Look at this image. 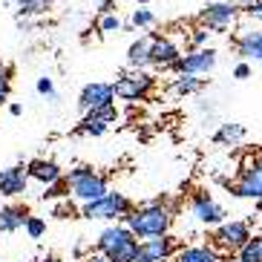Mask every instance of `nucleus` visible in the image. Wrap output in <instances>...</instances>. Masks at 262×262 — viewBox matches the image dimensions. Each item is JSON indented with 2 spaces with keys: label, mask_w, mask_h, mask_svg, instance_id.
I'll return each instance as SVG.
<instances>
[{
  "label": "nucleus",
  "mask_w": 262,
  "mask_h": 262,
  "mask_svg": "<svg viewBox=\"0 0 262 262\" xmlns=\"http://www.w3.org/2000/svg\"><path fill=\"white\" fill-rule=\"evenodd\" d=\"M182 58V49H179L176 40L162 38L159 32H150V67H159V70H170L173 63Z\"/></svg>",
  "instance_id": "9b49d317"
},
{
  "label": "nucleus",
  "mask_w": 262,
  "mask_h": 262,
  "mask_svg": "<svg viewBox=\"0 0 262 262\" xmlns=\"http://www.w3.org/2000/svg\"><path fill=\"white\" fill-rule=\"evenodd\" d=\"M242 139H245V127L242 124H222L213 133V141L216 144H225V147H236Z\"/></svg>",
  "instance_id": "412c9836"
},
{
  "label": "nucleus",
  "mask_w": 262,
  "mask_h": 262,
  "mask_svg": "<svg viewBox=\"0 0 262 262\" xmlns=\"http://www.w3.org/2000/svg\"><path fill=\"white\" fill-rule=\"evenodd\" d=\"M20 113H24L20 104H9V116H20Z\"/></svg>",
  "instance_id": "f704fd0d"
},
{
  "label": "nucleus",
  "mask_w": 262,
  "mask_h": 262,
  "mask_svg": "<svg viewBox=\"0 0 262 262\" xmlns=\"http://www.w3.org/2000/svg\"><path fill=\"white\" fill-rule=\"evenodd\" d=\"M208 40H210V32L205 29V26H199V29H193V32H190V49L208 47Z\"/></svg>",
  "instance_id": "c85d7f7f"
},
{
  "label": "nucleus",
  "mask_w": 262,
  "mask_h": 262,
  "mask_svg": "<svg viewBox=\"0 0 262 262\" xmlns=\"http://www.w3.org/2000/svg\"><path fill=\"white\" fill-rule=\"evenodd\" d=\"M116 121H118V110H116V104H110V107L84 113V118L78 121L75 133L78 136H104L110 130V124H116Z\"/></svg>",
  "instance_id": "1a4fd4ad"
},
{
  "label": "nucleus",
  "mask_w": 262,
  "mask_h": 262,
  "mask_svg": "<svg viewBox=\"0 0 262 262\" xmlns=\"http://www.w3.org/2000/svg\"><path fill=\"white\" fill-rule=\"evenodd\" d=\"M26 219H29V210L24 205H6V208H0V231L15 233L26 225Z\"/></svg>",
  "instance_id": "a211bd4d"
},
{
  "label": "nucleus",
  "mask_w": 262,
  "mask_h": 262,
  "mask_svg": "<svg viewBox=\"0 0 262 262\" xmlns=\"http://www.w3.org/2000/svg\"><path fill=\"white\" fill-rule=\"evenodd\" d=\"M40 262H61L58 256H47V259H40Z\"/></svg>",
  "instance_id": "e433bc0d"
},
{
  "label": "nucleus",
  "mask_w": 262,
  "mask_h": 262,
  "mask_svg": "<svg viewBox=\"0 0 262 262\" xmlns=\"http://www.w3.org/2000/svg\"><path fill=\"white\" fill-rule=\"evenodd\" d=\"M139 3H150V0H139Z\"/></svg>",
  "instance_id": "ea45409f"
},
{
  "label": "nucleus",
  "mask_w": 262,
  "mask_h": 262,
  "mask_svg": "<svg viewBox=\"0 0 262 262\" xmlns=\"http://www.w3.org/2000/svg\"><path fill=\"white\" fill-rule=\"evenodd\" d=\"M26 173H29V179L40 182L43 187L55 185V182H61V179H63V170L58 167L52 159H32V162L26 164Z\"/></svg>",
  "instance_id": "f3484780"
},
{
  "label": "nucleus",
  "mask_w": 262,
  "mask_h": 262,
  "mask_svg": "<svg viewBox=\"0 0 262 262\" xmlns=\"http://www.w3.org/2000/svg\"><path fill=\"white\" fill-rule=\"evenodd\" d=\"M15 3L20 6V17H26V15H43L55 0H15Z\"/></svg>",
  "instance_id": "b1692460"
},
{
  "label": "nucleus",
  "mask_w": 262,
  "mask_h": 262,
  "mask_svg": "<svg viewBox=\"0 0 262 262\" xmlns=\"http://www.w3.org/2000/svg\"><path fill=\"white\" fill-rule=\"evenodd\" d=\"M121 222L130 228L136 239H150V236H162V233L170 231L173 213L164 205V199H153L147 205H141V208H133L130 213H124Z\"/></svg>",
  "instance_id": "f257e3e1"
},
{
  "label": "nucleus",
  "mask_w": 262,
  "mask_h": 262,
  "mask_svg": "<svg viewBox=\"0 0 262 262\" xmlns=\"http://www.w3.org/2000/svg\"><path fill=\"white\" fill-rule=\"evenodd\" d=\"M35 86H38V93H40V95H47V98H55V84H52V78H47V75L38 78V84H35Z\"/></svg>",
  "instance_id": "7c9ffc66"
},
{
  "label": "nucleus",
  "mask_w": 262,
  "mask_h": 262,
  "mask_svg": "<svg viewBox=\"0 0 262 262\" xmlns=\"http://www.w3.org/2000/svg\"><path fill=\"white\" fill-rule=\"evenodd\" d=\"M26 233H29L32 239H40L43 236V233H47V222H43V219H40V216H29V219H26Z\"/></svg>",
  "instance_id": "cd10ccee"
},
{
  "label": "nucleus",
  "mask_w": 262,
  "mask_h": 262,
  "mask_svg": "<svg viewBox=\"0 0 262 262\" xmlns=\"http://www.w3.org/2000/svg\"><path fill=\"white\" fill-rule=\"evenodd\" d=\"M242 12H245L248 17H254V20H259V24H262V0H251Z\"/></svg>",
  "instance_id": "2f4dec72"
},
{
  "label": "nucleus",
  "mask_w": 262,
  "mask_h": 262,
  "mask_svg": "<svg viewBox=\"0 0 262 262\" xmlns=\"http://www.w3.org/2000/svg\"><path fill=\"white\" fill-rule=\"evenodd\" d=\"M233 3H236V6H239V9H245V6H248V3H251V0H233Z\"/></svg>",
  "instance_id": "c9c22d12"
},
{
  "label": "nucleus",
  "mask_w": 262,
  "mask_h": 262,
  "mask_svg": "<svg viewBox=\"0 0 262 262\" xmlns=\"http://www.w3.org/2000/svg\"><path fill=\"white\" fill-rule=\"evenodd\" d=\"M190 210H193V216H196L199 222H205V225H222L225 216H228L222 205H219V202H213L208 193H193Z\"/></svg>",
  "instance_id": "4468645a"
},
{
  "label": "nucleus",
  "mask_w": 262,
  "mask_h": 262,
  "mask_svg": "<svg viewBox=\"0 0 262 262\" xmlns=\"http://www.w3.org/2000/svg\"><path fill=\"white\" fill-rule=\"evenodd\" d=\"M127 67L130 70H147L150 67V35L130 43V49H127Z\"/></svg>",
  "instance_id": "6ab92c4d"
},
{
  "label": "nucleus",
  "mask_w": 262,
  "mask_h": 262,
  "mask_svg": "<svg viewBox=\"0 0 262 262\" xmlns=\"http://www.w3.org/2000/svg\"><path fill=\"white\" fill-rule=\"evenodd\" d=\"M256 210H262V199H256Z\"/></svg>",
  "instance_id": "58836bf2"
},
{
  "label": "nucleus",
  "mask_w": 262,
  "mask_h": 262,
  "mask_svg": "<svg viewBox=\"0 0 262 262\" xmlns=\"http://www.w3.org/2000/svg\"><path fill=\"white\" fill-rule=\"evenodd\" d=\"M110 104H116V90L107 81H93V84H86L81 90V95H78V107L84 110V113L110 107Z\"/></svg>",
  "instance_id": "f8f14e48"
},
{
  "label": "nucleus",
  "mask_w": 262,
  "mask_h": 262,
  "mask_svg": "<svg viewBox=\"0 0 262 262\" xmlns=\"http://www.w3.org/2000/svg\"><path fill=\"white\" fill-rule=\"evenodd\" d=\"M84 262H110V259H107L104 254H93V256H86Z\"/></svg>",
  "instance_id": "72a5a7b5"
},
{
  "label": "nucleus",
  "mask_w": 262,
  "mask_h": 262,
  "mask_svg": "<svg viewBox=\"0 0 262 262\" xmlns=\"http://www.w3.org/2000/svg\"><path fill=\"white\" fill-rule=\"evenodd\" d=\"M130 24H133V29H150V26H156V15L150 9H136Z\"/></svg>",
  "instance_id": "a878e982"
},
{
  "label": "nucleus",
  "mask_w": 262,
  "mask_h": 262,
  "mask_svg": "<svg viewBox=\"0 0 262 262\" xmlns=\"http://www.w3.org/2000/svg\"><path fill=\"white\" fill-rule=\"evenodd\" d=\"M26 185H29V173H26V167H20V164H15V167H6L0 170V196H20V193H26Z\"/></svg>",
  "instance_id": "dca6fc26"
},
{
  "label": "nucleus",
  "mask_w": 262,
  "mask_h": 262,
  "mask_svg": "<svg viewBox=\"0 0 262 262\" xmlns=\"http://www.w3.org/2000/svg\"><path fill=\"white\" fill-rule=\"evenodd\" d=\"M121 29V20H118L116 12H107V15H101L98 17V32L101 35H113V32Z\"/></svg>",
  "instance_id": "bb28decb"
},
{
  "label": "nucleus",
  "mask_w": 262,
  "mask_h": 262,
  "mask_svg": "<svg viewBox=\"0 0 262 262\" xmlns=\"http://www.w3.org/2000/svg\"><path fill=\"white\" fill-rule=\"evenodd\" d=\"M239 12H242V9H239L236 3H231V0L208 3V6L199 12V20H202V26H205L210 35H222L225 29H231L233 26V20L239 17Z\"/></svg>",
  "instance_id": "423d86ee"
},
{
  "label": "nucleus",
  "mask_w": 262,
  "mask_h": 262,
  "mask_svg": "<svg viewBox=\"0 0 262 262\" xmlns=\"http://www.w3.org/2000/svg\"><path fill=\"white\" fill-rule=\"evenodd\" d=\"M233 78H236V81H245V78H251V63H248V61H239L236 67H233Z\"/></svg>",
  "instance_id": "473e14b6"
},
{
  "label": "nucleus",
  "mask_w": 262,
  "mask_h": 262,
  "mask_svg": "<svg viewBox=\"0 0 262 262\" xmlns=\"http://www.w3.org/2000/svg\"><path fill=\"white\" fill-rule=\"evenodd\" d=\"M228 262H245V259H239V256H231V259H228Z\"/></svg>",
  "instance_id": "4c0bfd02"
},
{
  "label": "nucleus",
  "mask_w": 262,
  "mask_h": 262,
  "mask_svg": "<svg viewBox=\"0 0 262 262\" xmlns=\"http://www.w3.org/2000/svg\"><path fill=\"white\" fill-rule=\"evenodd\" d=\"M236 254H239V259H245V262H262V236H251Z\"/></svg>",
  "instance_id": "5701e85b"
},
{
  "label": "nucleus",
  "mask_w": 262,
  "mask_h": 262,
  "mask_svg": "<svg viewBox=\"0 0 262 262\" xmlns=\"http://www.w3.org/2000/svg\"><path fill=\"white\" fill-rule=\"evenodd\" d=\"M216 61H219V52L213 47H202V49H190L187 55H182L170 70L176 75H208V72H213Z\"/></svg>",
  "instance_id": "0eeeda50"
},
{
  "label": "nucleus",
  "mask_w": 262,
  "mask_h": 262,
  "mask_svg": "<svg viewBox=\"0 0 262 262\" xmlns=\"http://www.w3.org/2000/svg\"><path fill=\"white\" fill-rule=\"evenodd\" d=\"M63 193H70V187H67V182H55V185H47V193H43V199H58V196H63Z\"/></svg>",
  "instance_id": "c756f323"
},
{
  "label": "nucleus",
  "mask_w": 262,
  "mask_h": 262,
  "mask_svg": "<svg viewBox=\"0 0 262 262\" xmlns=\"http://www.w3.org/2000/svg\"><path fill=\"white\" fill-rule=\"evenodd\" d=\"M176 262H216V251L208 245H187L173 254Z\"/></svg>",
  "instance_id": "aec40b11"
},
{
  "label": "nucleus",
  "mask_w": 262,
  "mask_h": 262,
  "mask_svg": "<svg viewBox=\"0 0 262 262\" xmlns=\"http://www.w3.org/2000/svg\"><path fill=\"white\" fill-rule=\"evenodd\" d=\"M248 239H251V228H248V222H239V219L222 222L213 233V242L219 248H228V251H239Z\"/></svg>",
  "instance_id": "ddd939ff"
},
{
  "label": "nucleus",
  "mask_w": 262,
  "mask_h": 262,
  "mask_svg": "<svg viewBox=\"0 0 262 262\" xmlns=\"http://www.w3.org/2000/svg\"><path fill=\"white\" fill-rule=\"evenodd\" d=\"M153 86H156V78L150 72L133 70V72H124L113 84V90H116V98H121V101H144L147 95L153 93Z\"/></svg>",
  "instance_id": "39448f33"
},
{
  "label": "nucleus",
  "mask_w": 262,
  "mask_h": 262,
  "mask_svg": "<svg viewBox=\"0 0 262 262\" xmlns=\"http://www.w3.org/2000/svg\"><path fill=\"white\" fill-rule=\"evenodd\" d=\"M95 245H98V254H104L110 262H136V254H139V239L133 236L127 225L104 228Z\"/></svg>",
  "instance_id": "f03ea898"
},
{
  "label": "nucleus",
  "mask_w": 262,
  "mask_h": 262,
  "mask_svg": "<svg viewBox=\"0 0 262 262\" xmlns=\"http://www.w3.org/2000/svg\"><path fill=\"white\" fill-rule=\"evenodd\" d=\"M63 182H67V187H70V196H72V199H78L81 205L101 199V196L110 190L107 176L95 173L90 164H78V167H72L70 173L63 176Z\"/></svg>",
  "instance_id": "7ed1b4c3"
},
{
  "label": "nucleus",
  "mask_w": 262,
  "mask_h": 262,
  "mask_svg": "<svg viewBox=\"0 0 262 262\" xmlns=\"http://www.w3.org/2000/svg\"><path fill=\"white\" fill-rule=\"evenodd\" d=\"M233 49L242 61H262V29H245L233 40Z\"/></svg>",
  "instance_id": "2eb2a0df"
},
{
  "label": "nucleus",
  "mask_w": 262,
  "mask_h": 262,
  "mask_svg": "<svg viewBox=\"0 0 262 262\" xmlns=\"http://www.w3.org/2000/svg\"><path fill=\"white\" fill-rule=\"evenodd\" d=\"M136 208L124 193H116V190H107L101 199L95 202H86L81 208V216L84 219H121L124 213H130Z\"/></svg>",
  "instance_id": "20e7f679"
},
{
  "label": "nucleus",
  "mask_w": 262,
  "mask_h": 262,
  "mask_svg": "<svg viewBox=\"0 0 262 262\" xmlns=\"http://www.w3.org/2000/svg\"><path fill=\"white\" fill-rule=\"evenodd\" d=\"M9 93H12V67L6 61H0V107L6 104Z\"/></svg>",
  "instance_id": "393cba45"
},
{
  "label": "nucleus",
  "mask_w": 262,
  "mask_h": 262,
  "mask_svg": "<svg viewBox=\"0 0 262 262\" xmlns=\"http://www.w3.org/2000/svg\"><path fill=\"white\" fill-rule=\"evenodd\" d=\"M176 251H179V245H176V239L170 236V233L150 236V239H144V242H139L136 262H167Z\"/></svg>",
  "instance_id": "6e6552de"
},
{
  "label": "nucleus",
  "mask_w": 262,
  "mask_h": 262,
  "mask_svg": "<svg viewBox=\"0 0 262 262\" xmlns=\"http://www.w3.org/2000/svg\"><path fill=\"white\" fill-rule=\"evenodd\" d=\"M202 86H205V78L202 75H179L173 81V93L176 95H196V93H202Z\"/></svg>",
  "instance_id": "4be33fe9"
},
{
  "label": "nucleus",
  "mask_w": 262,
  "mask_h": 262,
  "mask_svg": "<svg viewBox=\"0 0 262 262\" xmlns=\"http://www.w3.org/2000/svg\"><path fill=\"white\" fill-rule=\"evenodd\" d=\"M233 190V196H239V199H262V159L254 164H248L242 173H239V179L233 182V185H228Z\"/></svg>",
  "instance_id": "9d476101"
}]
</instances>
